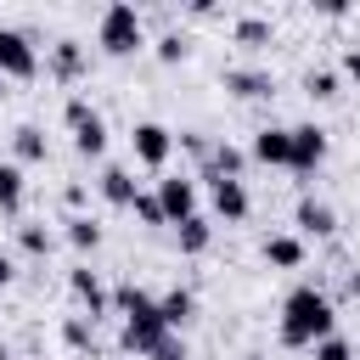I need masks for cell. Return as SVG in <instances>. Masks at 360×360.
Returning <instances> with one entry per match:
<instances>
[{
	"instance_id": "obj_1",
	"label": "cell",
	"mask_w": 360,
	"mask_h": 360,
	"mask_svg": "<svg viewBox=\"0 0 360 360\" xmlns=\"http://www.w3.org/2000/svg\"><path fill=\"white\" fill-rule=\"evenodd\" d=\"M321 338H332V298L315 292V287L287 292V304H281V343L304 349V343H321Z\"/></svg>"
},
{
	"instance_id": "obj_2",
	"label": "cell",
	"mask_w": 360,
	"mask_h": 360,
	"mask_svg": "<svg viewBox=\"0 0 360 360\" xmlns=\"http://www.w3.org/2000/svg\"><path fill=\"white\" fill-rule=\"evenodd\" d=\"M118 309H124V349H135V354H158L174 332L163 326V309H158V298H146L141 287H118Z\"/></svg>"
},
{
	"instance_id": "obj_3",
	"label": "cell",
	"mask_w": 360,
	"mask_h": 360,
	"mask_svg": "<svg viewBox=\"0 0 360 360\" xmlns=\"http://www.w3.org/2000/svg\"><path fill=\"white\" fill-rule=\"evenodd\" d=\"M101 51L107 56H129V51H141V11L135 6H107L101 11Z\"/></svg>"
},
{
	"instance_id": "obj_4",
	"label": "cell",
	"mask_w": 360,
	"mask_h": 360,
	"mask_svg": "<svg viewBox=\"0 0 360 360\" xmlns=\"http://www.w3.org/2000/svg\"><path fill=\"white\" fill-rule=\"evenodd\" d=\"M62 118H68L73 146H79L84 158H101V152H107V124H101V112H90V101H84V96H73V101L62 107Z\"/></svg>"
},
{
	"instance_id": "obj_5",
	"label": "cell",
	"mask_w": 360,
	"mask_h": 360,
	"mask_svg": "<svg viewBox=\"0 0 360 360\" xmlns=\"http://www.w3.org/2000/svg\"><path fill=\"white\" fill-rule=\"evenodd\" d=\"M0 73H6V79H34V73H39V56H34L28 34L0 28Z\"/></svg>"
},
{
	"instance_id": "obj_6",
	"label": "cell",
	"mask_w": 360,
	"mask_h": 360,
	"mask_svg": "<svg viewBox=\"0 0 360 360\" xmlns=\"http://www.w3.org/2000/svg\"><path fill=\"white\" fill-rule=\"evenodd\" d=\"M158 202H163V219L169 225H186L197 214V186L180 180V174H169V180H158Z\"/></svg>"
},
{
	"instance_id": "obj_7",
	"label": "cell",
	"mask_w": 360,
	"mask_h": 360,
	"mask_svg": "<svg viewBox=\"0 0 360 360\" xmlns=\"http://www.w3.org/2000/svg\"><path fill=\"white\" fill-rule=\"evenodd\" d=\"M129 141H135V158H141L146 169H163V163H169L174 135H169L163 124H135V135H129Z\"/></svg>"
},
{
	"instance_id": "obj_8",
	"label": "cell",
	"mask_w": 360,
	"mask_h": 360,
	"mask_svg": "<svg viewBox=\"0 0 360 360\" xmlns=\"http://www.w3.org/2000/svg\"><path fill=\"white\" fill-rule=\"evenodd\" d=\"M321 158H326V129H315V124H298V129H292V163H287V169L309 174Z\"/></svg>"
},
{
	"instance_id": "obj_9",
	"label": "cell",
	"mask_w": 360,
	"mask_h": 360,
	"mask_svg": "<svg viewBox=\"0 0 360 360\" xmlns=\"http://www.w3.org/2000/svg\"><path fill=\"white\" fill-rule=\"evenodd\" d=\"M214 214H219V219H248V186L214 174Z\"/></svg>"
},
{
	"instance_id": "obj_10",
	"label": "cell",
	"mask_w": 360,
	"mask_h": 360,
	"mask_svg": "<svg viewBox=\"0 0 360 360\" xmlns=\"http://www.w3.org/2000/svg\"><path fill=\"white\" fill-rule=\"evenodd\" d=\"M253 158L259 163H292V129H259L253 135Z\"/></svg>"
},
{
	"instance_id": "obj_11",
	"label": "cell",
	"mask_w": 360,
	"mask_h": 360,
	"mask_svg": "<svg viewBox=\"0 0 360 360\" xmlns=\"http://www.w3.org/2000/svg\"><path fill=\"white\" fill-rule=\"evenodd\" d=\"M298 231H304V236H332V231H338V214H332L326 202L304 197V202H298Z\"/></svg>"
},
{
	"instance_id": "obj_12",
	"label": "cell",
	"mask_w": 360,
	"mask_h": 360,
	"mask_svg": "<svg viewBox=\"0 0 360 360\" xmlns=\"http://www.w3.org/2000/svg\"><path fill=\"white\" fill-rule=\"evenodd\" d=\"M225 90H231V96H242V101H259V96H270L276 84H270V73H248V68H231V73H225Z\"/></svg>"
},
{
	"instance_id": "obj_13",
	"label": "cell",
	"mask_w": 360,
	"mask_h": 360,
	"mask_svg": "<svg viewBox=\"0 0 360 360\" xmlns=\"http://www.w3.org/2000/svg\"><path fill=\"white\" fill-rule=\"evenodd\" d=\"M158 309H163V326H169V332H180V326L197 315V298H191L186 287H174V292H163V298H158Z\"/></svg>"
},
{
	"instance_id": "obj_14",
	"label": "cell",
	"mask_w": 360,
	"mask_h": 360,
	"mask_svg": "<svg viewBox=\"0 0 360 360\" xmlns=\"http://www.w3.org/2000/svg\"><path fill=\"white\" fill-rule=\"evenodd\" d=\"M68 287H73V298H79L90 315H101V309H107V292H101V281H96L90 270H73V276H68Z\"/></svg>"
},
{
	"instance_id": "obj_15",
	"label": "cell",
	"mask_w": 360,
	"mask_h": 360,
	"mask_svg": "<svg viewBox=\"0 0 360 360\" xmlns=\"http://www.w3.org/2000/svg\"><path fill=\"white\" fill-rule=\"evenodd\" d=\"M101 197L118 202V208H129V202H135V180H129V169H107V174H101Z\"/></svg>"
},
{
	"instance_id": "obj_16",
	"label": "cell",
	"mask_w": 360,
	"mask_h": 360,
	"mask_svg": "<svg viewBox=\"0 0 360 360\" xmlns=\"http://www.w3.org/2000/svg\"><path fill=\"white\" fill-rule=\"evenodd\" d=\"M264 259L281 264V270H292V264L304 259V242H298V236H270V242H264Z\"/></svg>"
},
{
	"instance_id": "obj_17",
	"label": "cell",
	"mask_w": 360,
	"mask_h": 360,
	"mask_svg": "<svg viewBox=\"0 0 360 360\" xmlns=\"http://www.w3.org/2000/svg\"><path fill=\"white\" fill-rule=\"evenodd\" d=\"M68 242H73L79 253H90V248L101 242V225H96L90 214H73V219H68Z\"/></svg>"
},
{
	"instance_id": "obj_18",
	"label": "cell",
	"mask_w": 360,
	"mask_h": 360,
	"mask_svg": "<svg viewBox=\"0 0 360 360\" xmlns=\"http://www.w3.org/2000/svg\"><path fill=\"white\" fill-rule=\"evenodd\" d=\"M208 236H214V225H208L202 214H191V219L180 225V253H202V248H208Z\"/></svg>"
},
{
	"instance_id": "obj_19",
	"label": "cell",
	"mask_w": 360,
	"mask_h": 360,
	"mask_svg": "<svg viewBox=\"0 0 360 360\" xmlns=\"http://www.w3.org/2000/svg\"><path fill=\"white\" fill-rule=\"evenodd\" d=\"M17 202H22V169L17 163H0V208L17 214Z\"/></svg>"
},
{
	"instance_id": "obj_20",
	"label": "cell",
	"mask_w": 360,
	"mask_h": 360,
	"mask_svg": "<svg viewBox=\"0 0 360 360\" xmlns=\"http://www.w3.org/2000/svg\"><path fill=\"white\" fill-rule=\"evenodd\" d=\"M11 146H17V158H22V163H39V158H45V135H39L34 124H22V129L11 135Z\"/></svg>"
},
{
	"instance_id": "obj_21",
	"label": "cell",
	"mask_w": 360,
	"mask_h": 360,
	"mask_svg": "<svg viewBox=\"0 0 360 360\" xmlns=\"http://www.w3.org/2000/svg\"><path fill=\"white\" fill-rule=\"evenodd\" d=\"M51 68H56L62 79H73V73L84 68V56H79V45H73V39H56V51H51Z\"/></svg>"
},
{
	"instance_id": "obj_22",
	"label": "cell",
	"mask_w": 360,
	"mask_h": 360,
	"mask_svg": "<svg viewBox=\"0 0 360 360\" xmlns=\"http://www.w3.org/2000/svg\"><path fill=\"white\" fill-rule=\"evenodd\" d=\"M304 90H309L315 101H332V96H338V73H332V68H309V73H304Z\"/></svg>"
},
{
	"instance_id": "obj_23",
	"label": "cell",
	"mask_w": 360,
	"mask_h": 360,
	"mask_svg": "<svg viewBox=\"0 0 360 360\" xmlns=\"http://www.w3.org/2000/svg\"><path fill=\"white\" fill-rule=\"evenodd\" d=\"M129 208H135V219H141V225H169V219H163V202H158V197H146V191H135V202H129Z\"/></svg>"
},
{
	"instance_id": "obj_24",
	"label": "cell",
	"mask_w": 360,
	"mask_h": 360,
	"mask_svg": "<svg viewBox=\"0 0 360 360\" xmlns=\"http://www.w3.org/2000/svg\"><path fill=\"white\" fill-rule=\"evenodd\" d=\"M236 39H242V45H264V39H270V22H264V17H242V22H236Z\"/></svg>"
},
{
	"instance_id": "obj_25",
	"label": "cell",
	"mask_w": 360,
	"mask_h": 360,
	"mask_svg": "<svg viewBox=\"0 0 360 360\" xmlns=\"http://www.w3.org/2000/svg\"><path fill=\"white\" fill-rule=\"evenodd\" d=\"M236 169H242V152H236V146H214V174L236 180Z\"/></svg>"
},
{
	"instance_id": "obj_26",
	"label": "cell",
	"mask_w": 360,
	"mask_h": 360,
	"mask_svg": "<svg viewBox=\"0 0 360 360\" xmlns=\"http://www.w3.org/2000/svg\"><path fill=\"white\" fill-rule=\"evenodd\" d=\"M17 236H22V248H28V253H51V231H45V225H22Z\"/></svg>"
},
{
	"instance_id": "obj_27",
	"label": "cell",
	"mask_w": 360,
	"mask_h": 360,
	"mask_svg": "<svg viewBox=\"0 0 360 360\" xmlns=\"http://www.w3.org/2000/svg\"><path fill=\"white\" fill-rule=\"evenodd\" d=\"M315 360H354V349H349L343 338H321V343H315Z\"/></svg>"
},
{
	"instance_id": "obj_28",
	"label": "cell",
	"mask_w": 360,
	"mask_h": 360,
	"mask_svg": "<svg viewBox=\"0 0 360 360\" xmlns=\"http://www.w3.org/2000/svg\"><path fill=\"white\" fill-rule=\"evenodd\" d=\"M186 51H191V45H186L180 34H163V39H158V56H163V62H180Z\"/></svg>"
},
{
	"instance_id": "obj_29",
	"label": "cell",
	"mask_w": 360,
	"mask_h": 360,
	"mask_svg": "<svg viewBox=\"0 0 360 360\" xmlns=\"http://www.w3.org/2000/svg\"><path fill=\"white\" fill-rule=\"evenodd\" d=\"M62 338H68L73 349H84V343H90V332H84V321H68V332H62Z\"/></svg>"
},
{
	"instance_id": "obj_30",
	"label": "cell",
	"mask_w": 360,
	"mask_h": 360,
	"mask_svg": "<svg viewBox=\"0 0 360 360\" xmlns=\"http://www.w3.org/2000/svg\"><path fill=\"white\" fill-rule=\"evenodd\" d=\"M343 73H349V79L360 84V51H349V56H343Z\"/></svg>"
},
{
	"instance_id": "obj_31",
	"label": "cell",
	"mask_w": 360,
	"mask_h": 360,
	"mask_svg": "<svg viewBox=\"0 0 360 360\" xmlns=\"http://www.w3.org/2000/svg\"><path fill=\"white\" fill-rule=\"evenodd\" d=\"M6 281H11V259L0 253V287H6Z\"/></svg>"
},
{
	"instance_id": "obj_32",
	"label": "cell",
	"mask_w": 360,
	"mask_h": 360,
	"mask_svg": "<svg viewBox=\"0 0 360 360\" xmlns=\"http://www.w3.org/2000/svg\"><path fill=\"white\" fill-rule=\"evenodd\" d=\"M0 96H6V73H0Z\"/></svg>"
}]
</instances>
